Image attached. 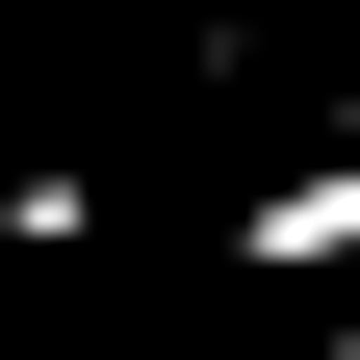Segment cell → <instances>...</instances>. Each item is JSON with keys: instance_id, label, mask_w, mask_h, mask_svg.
Masks as SVG:
<instances>
[{"instance_id": "6da1fadb", "label": "cell", "mask_w": 360, "mask_h": 360, "mask_svg": "<svg viewBox=\"0 0 360 360\" xmlns=\"http://www.w3.org/2000/svg\"><path fill=\"white\" fill-rule=\"evenodd\" d=\"M335 257H360V103H335V155H283L232 206V283H335Z\"/></svg>"}, {"instance_id": "7a4b0ae2", "label": "cell", "mask_w": 360, "mask_h": 360, "mask_svg": "<svg viewBox=\"0 0 360 360\" xmlns=\"http://www.w3.org/2000/svg\"><path fill=\"white\" fill-rule=\"evenodd\" d=\"M309 360H360V309H335V335H309Z\"/></svg>"}]
</instances>
